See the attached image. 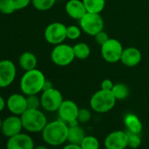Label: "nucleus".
<instances>
[{
  "label": "nucleus",
  "instance_id": "obj_17",
  "mask_svg": "<svg viewBox=\"0 0 149 149\" xmlns=\"http://www.w3.org/2000/svg\"><path fill=\"white\" fill-rule=\"evenodd\" d=\"M65 11L68 17L76 20H80L87 13L83 0H68L65 6Z\"/></svg>",
  "mask_w": 149,
  "mask_h": 149
},
{
  "label": "nucleus",
  "instance_id": "obj_33",
  "mask_svg": "<svg viewBox=\"0 0 149 149\" xmlns=\"http://www.w3.org/2000/svg\"><path fill=\"white\" fill-rule=\"evenodd\" d=\"M114 86L113 82L111 79H104L101 83V90L104 91H111Z\"/></svg>",
  "mask_w": 149,
  "mask_h": 149
},
{
  "label": "nucleus",
  "instance_id": "obj_10",
  "mask_svg": "<svg viewBox=\"0 0 149 149\" xmlns=\"http://www.w3.org/2000/svg\"><path fill=\"white\" fill-rule=\"evenodd\" d=\"M78 105L72 100L66 99L63 100L61 106L58 109V115L60 119L67 123L68 125L77 120L79 113Z\"/></svg>",
  "mask_w": 149,
  "mask_h": 149
},
{
  "label": "nucleus",
  "instance_id": "obj_25",
  "mask_svg": "<svg viewBox=\"0 0 149 149\" xmlns=\"http://www.w3.org/2000/svg\"><path fill=\"white\" fill-rule=\"evenodd\" d=\"M82 149H99V140L92 135H86L80 144Z\"/></svg>",
  "mask_w": 149,
  "mask_h": 149
},
{
  "label": "nucleus",
  "instance_id": "obj_11",
  "mask_svg": "<svg viewBox=\"0 0 149 149\" xmlns=\"http://www.w3.org/2000/svg\"><path fill=\"white\" fill-rule=\"evenodd\" d=\"M16 74V66L12 61H0V88L10 86L15 80Z\"/></svg>",
  "mask_w": 149,
  "mask_h": 149
},
{
  "label": "nucleus",
  "instance_id": "obj_4",
  "mask_svg": "<svg viewBox=\"0 0 149 149\" xmlns=\"http://www.w3.org/2000/svg\"><path fill=\"white\" fill-rule=\"evenodd\" d=\"M117 99L111 91L99 90L95 92L90 100V106L92 111L97 113H105L112 110L116 104Z\"/></svg>",
  "mask_w": 149,
  "mask_h": 149
},
{
  "label": "nucleus",
  "instance_id": "obj_26",
  "mask_svg": "<svg viewBox=\"0 0 149 149\" xmlns=\"http://www.w3.org/2000/svg\"><path fill=\"white\" fill-rule=\"evenodd\" d=\"M82 34V29L77 26H67V39L71 40H76L80 38Z\"/></svg>",
  "mask_w": 149,
  "mask_h": 149
},
{
  "label": "nucleus",
  "instance_id": "obj_21",
  "mask_svg": "<svg viewBox=\"0 0 149 149\" xmlns=\"http://www.w3.org/2000/svg\"><path fill=\"white\" fill-rule=\"evenodd\" d=\"M87 13H101L105 7V0H83Z\"/></svg>",
  "mask_w": 149,
  "mask_h": 149
},
{
  "label": "nucleus",
  "instance_id": "obj_28",
  "mask_svg": "<svg viewBox=\"0 0 149 149\" xmlns=\"http://www.w3.org/2000/svg\"><path fill=\"white\" fill-rule=\"evenodd\" d=\"M126 132L128 136V146L132 149H136L139 147L141 145V138L139 134L130 132Z\"/></svg>",
  "mask_w": 149,
  "mask_h": 149
},
{
  "label": "nucleus",
  "instance_id": "obj_30",
  "mask_svg": "<svg viewBox=\"0 0 149 149\" xmlns=\"http://www.w3.org/2000/svg\"><path fill=\"white\" fill-rule=\"evenodd\" d=\"M91 112L90 110L85 108H82L79 110L78 118H77L79 123H87L91 120Z\"/></svg>",
  "mask_w": 149,
  "mask_h": 149
},
{
  "label": "nucleus",
  "instance_id": "obj_31",
  "mask_svg": "<svg viewBox=\"0 0 149 149\" xmlns=\"http://www.w3.org/2000/svg\"><path fill=\"white\" fill-rule=\"evenodd\" d=\"M94 38H95V41L97 42V44H98L100 46H102L104 42H106L110 39L109 36H108V33H105L104 30L99 32L98 33H97L94 36Z\"/></svg>",
  "mask_w": 149,
  "mask_h": 149
},
{
  "label": "nucleus",
  "instance_id": "obj_35",
  "mask_svg": "<svg viewBox=\"0 0 149 149\" xmlns=\"http://www.w3.org/2000/svg\"><path fill=\"white\" fill-rule=\"evenodd\" d=\"M6 107V101L2 96H0V112H1Z\"/></svg>",
  "mask_w": 149,
  "mask_h": 149
},
{
  "label": "nucleus",
  "instance_id": "obj_12",
  "mask_svg": "<svg viewBox=\"0 0 149 149\" xmlns=\"http://www.w3.org/2000/svg\"><path fill=\"white\" fill-rule=\"evenodd\" d=\"M106 149H125L128 146V136L126 132L114 131L109 133L104 139Z\"/></svg>",
  "mask_w": 149,
  "mask_h": 149
},
{
  "label": "nucleus",
  "instance_id": "obj_7",
  "mask_svg": "<svg viewBox=\"0 0 149 149\" xmlns=\"http://www.w3.org/2000/svg\"><path fill=\"white\" fill-rule=\"evenodd\" d=\"M124 47L119 40L110 38L101 46V55L109 63H115L120 61Z\"/></svg>",
  "mask_w": 149,
  "mask_h": 149
},
{
  "label": "nucleus",
  "instance_id": "obj_23",
  "mask_svg": "<svg viewBox=\"0 0 149 149\" xmlns=\"http://www.w3.org/2000/svg\"><path fill=\"white\" fill-rule=\"evenodd\" d=\"M111 92L117 100H125L129 96V88L122 83L114 84Z\"/></svg>",
  "mask_w": 149,
  "mask_h": 149
},
{
  "label": "nucleus",
  "instance_id": "obj_6",
  "mask_svg": "<svg viewBox=\"0 0 149 149\" xmlns=\"http://www.w3.org/2000/svg\"><path fill=\"white\" fill-rule=\"evenodd\" d=\"M79 24L82 31L91 36H95L97 33L103 31L104 26V19L99 13H87L79 20Z\"/></svg>",
  "mask_w": 149,
  "mask_h": 149
},
{
  "label": "nucleus",
  "instance_id": "obj_1",
  "mask_svg": "<svg viewBox=\"0 0 149 149\" xmlns=\"http://www.w3.org/2000/svg\"><path fill=\"white\" fill-rule=\"evenodd\" d=\"M43 140L53 146H57L68 141V125L59 119L49 122L41 132Z\"/></svg>",
  "mask_w": 149,
  "mask_h": 149
},
{
  "label": "nucleus",
  "instance_id": "obj_16",
  "mask_svg": "<svg viewBox=\"0 0 149 149\" xmlns=\"http://www.w3.org/2000/svg\"><path fill=\"white\" fill-rule=\"evenodd\" d=\"M142 60L141 52L134 47L124 48L120 61L128 68H133L139 64Z\"/></svg>",
  "mask_w": 149,
  "mask_h": 149
},
{
  "label": "nucleus",
  "instance_id": "obj_3",
  "mask_svg": "<svg viewBox=\"0 0 149 149\" xmlns=\"http://www.w3.org/2000/svg\"><path fill=\"white\" fill-rule=\"evenodd\" d=\"M20 118L23 128L29 132H40L47 124L46 115L40 109H27Z\"/></svg>",
  "mask_w": 149,
  "mask_h": 149
},
{
  "label": "nucleus",
  "instance_id": "obj_37",
  "mask_svg": "<svg viewBox=\"0 0 149 149\" xmlns=\"http://www.w3.org/2000/svg\"><path fill=\"white\" fill-rule=\"evenodd\" d=\"M2 122H3V120L1 119V118H0V131H1V127H2Z\"/></svg>",
  "mask_w": 149,
  "mask_h": 149
},
{
  "label": "nucleus",
  "instance_id": "obj_13",
  "mask_svg": "<svg viewBox=\"0 0 149 149\" xmlns=\"http://www.w3.org/2000/svg\"><path fill=\"white\" fill-rule=\"evenodd\" d=\"M22 129H23V125L20 116L13 114L12 116L7 117L2 122L1 132L7 138H11L13 136L20 133Z\"/></svg>",
  "mask_w": 149,
  "mask_h": 149
},
{
  "label": "nucleus",
  "instance_id": "obj_5",
  "mask_svg": "<svg viewBox=\"0 0 149 149\" xmlns=\"http://www.w3.org/2000/svg\"><path fill=\"white\" fill-rule=\"evenodd\" d=\"M50 57L52 61L59 67L68 66L76 59L73 47L64 43L55 45L51 52Z\"/></svg>",
  "mask_w": 149,
  "mask_h": 149
},
{
  "label": "nucleus",
  "instance_id": "obj_20",
  "mask_svg": "<svg viewBox=\"0 0 149 149\" xmlns=\"http://www.w3.org/2000/svg\"><path fill=\"white\" fill-rule=\"evenodd\" d=\"M19 66L25 70H32L36 68L37 66V58L34 54L31 52H25L23 53L19 60Z\"/></svg>",
  "mask_w": 149,
  "mask_h": 149
},
{
  "label": "nucleus",
  "instance_id": "obj_34",
  "mask_svg": "<svg viewBox=\"0 0 149 149\" xmlns=\"http://www.w3.org/2000/svg\"><path fill=\"white\" fill-rule=\"evenodd\" d=\"M62 149H82L80 145H77V144H71L69 143L68 145H66L62 147Z\"/></svg>",
  "mask_w": 149,
  "mask_h": 149
},
{
  "label": "nucleus",
  "instance_id": "obj_27",
  "mask_svg": "<svg viewBox=\"0 0 149 149\" xmlns=\"http://www.w3.org/2000/svg\"><path fill=\"white\" fill-rule=\"evenodd\" d=\"M16 8L11 0H0V13L3 14H12Z\"/></svg>",
  "mask_w": 149,
  "mask_h": 149
},
{
  "label": "nucleus",
  "instance_id": "obj_9",
  "mask_svg": "<svg viewBox=\"0 0 149 149\" xmlns=\"http://www.w3.org/2000/svg\"><path fill=\"white\" fill-rule=\"evenodd\" d=\"M44 37L49 44L54 46L63 43L67 39V26L61 22H53L46 27Z\"/></svg>",
  "mask_w": 149,
  "mask_h": 149
},
{
  "label": "nucleus",
  "instance_id": "obj_18",
  "mask_svg": "<svg viewBox=\"0 0 149 149\" xmlns=\"http://www.w3.org/2000/svg\"><path fill=\"white\" fill-rule=\"evenodd\" d=\"M124 123L127 132L140 134L143 125L139 118L134 113H128L125 116Z\"/></svg>",
  "mask_w": 149,
  "mask_h": 149
},
{
  "label": "nucleus",
  "instance_id": "obj_15",
  "mask_svg": "<svg viewBox=\"0 0 149 149\" xmlns=\"http://www.w3.org/2000/svg\"><path fill=\"white\" fill-rule=\"evenodd\" d=\"M34 147L33 138L22 132L8 138L6 142V149H34Z\"/></svg>",
  "mask_w": 149,
  "mask_h": 149
},
{
  "label": "nucleus",
  "instance_id": "obj_8",
  "mask_svg": "<svg viewBox=\"0 0 149 149\" xmlns=\"http://www.w3.org/2000/svg\"><path fill=\"white\" fill-rule=\"evenodd\" d=\"M63 100L61 91L54 87L43 91L40 96L41 107L45 111L50 112L57 111Z\"/></svg>",
  "mask_w": 149,
  "mask_h": 149
},
{
  "label": "nucleus",
  "instance_id": "obj_32",
  "mask_svg": "<svg viewBox=\"0 0 149 149\" xmlns=\"http://www.w3.org/2000/svg\"><path fill=\"white\" fill-rule=\"evenodd\" d=\"M13 4L14 5L16 11L22 10L29 6L30 3H32V0H11Z\"/></svg>",
  "mask_w": 149,
  "mask_h": 149
},
{
  "label": "nucleus",
  "instance_id": "obj_22",
  "mask_svg": "<svg viewBox=\"0 0 149 149\" xmlns=\"http://www.w3.org/2000/svg\"><path fill=\"white\" fill-rule=\"evenodd\" d=\"M74 57L79 60H85L91 55V47L87 43L79 42L73 46Z\"/></svg>",
  "mask_w": 149,
  "mask_h": 149
},
{
  "label": "nucleus",
  "instance_id": "obj_24",
  "mask_svg": "<svg viewBox=\"0 0 149 149\" xmlns=\"http://www.w3.org/2000/svg\"><path fill=\"white\" fill-rule=\"evenodd\" d=\"M56 0H32L33 7L40 12L50 10L55 4Z\"/></svg>",
  "mask_w": 149,
  "mask_h": 149
},
{
  "label": "nucleus",
  "instance_id": "obj_29",
  "mask_svg": "<svg viewBox=\"0 0 149 149\" xmlns=\"http://www.w3.org/2000/svg\"><path fill=\"white\" fill-rule=\"evenodd\" d=\"M27 109H40L41 106L40 97L37 95H29L26 96Z\"/></svg>",
  "mask_w": 149,
  "mask_h": 149
},
{
  "label": "nucleus",
  "instance_id": "obj_36",
  "mask_svg": "<svg viewBox=\"0 0 149 149\" xmlns=\"http://www.w3.org/2000/svg\"><path fill=\"white\" fill-rule=\"evenodd\" d=\"M34 149H48V148L45 146H38L36 147H34Z\"/></svg>",
  "mask_w": 149,
  "mask_h": 149
},
{
  "label": "nucleus",
  "instance_id": "obj_19",
  "mask_svg": "<svg viewBox=\"0 0 149 149\" xmlns=\"http://www.w3.org/2000/svg\"><path fill=\"white\" fill-rule=\"evenodd\" d=\"M85 137H86V133L84 130L78 125L68 126V141L69 143L80 145Z\"/></svg>",
  "mask_w": 149,
  "mask_h": 149
},
{
  "label": "nucleus",
  "instance_id": "obj_2",
  "mask_svg": "<svg viewBox=\"0 0 149 149\" xmlns=\"http://www.w3.org/2000/svg\"><path fill=\"white\" fill-rule=\"evenodd\" d=\"M46 81L45 74L40 69L26 71L20 80V90L26 96L38 95L43 91Z\"/></svg>",
  "mask_w": 149,
  "mask_h": 149
},
{
  "label": "nucleus",
  "instance_id": "obj_14",
  "mask_svg": "<svg viewBox=\"0 0 149 149\" xmlns=\"http://www.w3.org/2000/svg\"><path fill=\"white\" fill-rule=\"evenodd\" d=\"M6 107L13 115L21 116L27 110L26 97L24 94H12L6 100Z\"/></svg>",
  "mask_w": 149,
  "mask_h": 149
}]
</instances>
